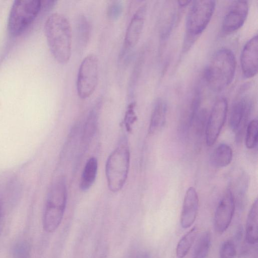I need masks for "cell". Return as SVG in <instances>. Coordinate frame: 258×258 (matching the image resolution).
I'll return each mask as SVG.
<instances>
[{"label": "cell", "instance_id": "cell-1", "mask_svg": "<svg viewBox=\"0 0 258 258\" xmlns=\"http://www.w3.org/2000/svg\"><path fill=\"white\" fill-rule=\"evenodd\" d=\"M44 33L49 50L61 64L67 63L72 53V32L70 23L63 15L54 13L47 18Z\"/></svg>", "mask_w": 258, "mask_h": 258}, {"label": "cell", "instance_id": "cell-2", "mask_svg": "<svg viewBox=\"0 0 258 258\" xmlns=\"http://www.w3.org/2000/svg\"><path fill=\"white\" fill-rule=\"evenodd\" d=\"M235 55L229 49L222 48L215 52L205 72L208 87L213 91L220 92L232 82L236 70Z\"/></svg>", "mask_w": 258, "mask_h": 258}, {"label": "cell", "instance_id": "cell-3", "mask_svg": "<svg viewBox=\"0 0 258 258\" xmlns=\"http://www.w3.org/2000/svg\"><path fill=\"white\" fill-rule=\"evenodd\" d=\"M130 152L127 140L122 137L107 158L105 172L109 189L113 192L123 186L128 173Z\"/></svg>", "mask_w": 258, "mask_h": 258}, {"label": "cell", "instance_id": "cell-4", "mask_svg": "<svg viewBox=\"0 0 258 258\" xmlns=\"http://www.w3.org/2000/svg\"><path fill=\"white\" fill-rule=\"evenodd\" d=\"M67 201V188L64 177H58L52 184L47 196L43 217V227L48 233L55 231L59 226Z\"/></svg>", "mask_w": 258, "mask_h": 258}, {"label": "cell", "instance_id": "cell-5", "mask_svg": "<svg viewBox=\"0 0 258 258\" xmlns=\"http://www.w3.org/2000/svg\"><path fill=\"white\" fill-rule=\"evenodd\" d=\"M41 11V1H15L8 18L9 34L13 37L21 35L33 23Z\"/></svg>", "mask_w": 258, "mask_h": 258}, {"label": "cell", "instance_id": "cell-6", "mask_svg": "<svg viewBox=\"0 0 258 258\" xmlns=\"http://www.w3.org/2000/svg\"><path fill=\"white\" fill-rule=\"evenodd\" d=\"M98 59L93 53L82 60L78 70L76 88L78 96L82 99L90 96L95 90L98 82Z\"/></svg>", "mask_w": 258, "mask_h": 258}, {"label": "cell", "instance_id": "cell-7", "mask_svg": "<svg viewBox=\"0 0 258 258\" xmlns=\"http://www.w3.org/2000/svg\"><path fill=\"white\" fill-rule=\"evenodd\" d=\"M214 1H196L193 2L186 21L188 36L200 35L209 24L215 9Z\"/></svg>", "mask_w": 258, "mask_h": 258}, {"label": "cell", "instance_id": "cell-8", "mask_svg": "<svg viewBox=\"0 0 258 258\" xmlns=\"http://www.w3.org/2000/svg\"><path fill=\"white\" fill-rule=\"evenodd\" d=\"M228 111V103L224 98L218 99L210 113L206 129V143L212 146L216 141L225 123Z\"/></svg>", "mask_w": 258, "mask_h": 258}, {"label": "cell", "instance_id": "cell-9", "mask_svg": "<svg viewBox=\"0 0 258 258\" xmlns=\"http://www.w3.org/2000/svg\"><path fill=\"white\" fill-rule=\"evenodd\" d=\"M235 210L234 197L231 190H226L220 199L214 216V227L218 233L224 232L229 226Z\"/></svg>", "mask_w": 258, "mask_h": 258}, {"label": "cell", "instance_id": "cell-10", "mask_svg": "<svg viewBox=\"0 0 258 258\" xmlns=\"http://www.w3.org/2000/svg\"><path fill=\"white\" fill-rule=\"evenodd\" d=\"M248 9L247 1H233L224 17L222 24L223 31L230 33L240 28L246 19Z\"/></svg>", "mask_w": 258, "mask_h": 258}, {"label": "cell", "instance_id": "cell-11", "mask_svg": "<svg viewBox=\"0 0 258 258\" xmlns=\"http://www.w3.org/2000/svg\"><path fill=\"white\" fill-rule=\"evenodd\" d=\"M258 39L255 35L243 46L240 55V64L244 76L250 78L256 75L258 69Z\"/></svg>", "mask_w": 258, "mask_h": 258}, {"label": "cell", "instance_id": "cell-12", "mask_svg": "<svg viewBox=\"0 0 258 258\" xmlns=\"http://www.w3.org/2000/svg\"><path fill=\"white\" fill-rule=\"evenodd\" d=\"M147 12V5H141L134 13L127 27L124 47L132 49L138 43L144 27Z\"/></svg>", "mask_w": 258, "mask_h": 258}, {"label": "cell", "instance_id": "cell-13", "mask_svg": "<svg viewBox=\"0 0 258 258\" xmlns=\"http://www.w3.org/2000/svg\"><path fill=\"white\" fill-rule=\"evenodd\" d=\"M199 198L193 187H189L185 194L180 214V225L184 229L190 227L197 218Z\"/></svg>", "mask_w": 258, "mask_h": 258}, {"label": "cell", "instance_id": "cell-14", "mask_svg": "<svg viewBox=\"0 0 258 258\" xmlns=\"http://www.w3.org/2000/svg\"><path fill=\"white\" fill-rule=\"evenodd\" d=\"M102 105V99L99 98L88 114L81 137V147L82 151L86 150L95 134Z\"/></svg>", "mask_w": 258, "mask_h": 258}, {"label": "cell", "instance_id": "cell-15", "mask_svg": "<svg viewBox=\"0 0 258 258\" xmlns=\"http://www.w3.org/2000/svg\"><path fill=\"white\" fill-rule=\"evenodd\" d=\"M250 110L249 101L244 97L236 100L232 105L229 119V125L233 131L241 129Z\"/></svg>", "mask_w": 258, "mask_h": 258}, {"label": "cell", "instance_id": "cell-16", "mask_svg": "<svg viewBox=\"0 0 258 258\" xmlns=\"http://www.w3.org/2000/svg\"><path fill=\"white\" fill-rule=\"evenodd\" d=\"M167 104L164 100L158 99L155 102L151 115L148 129L150 135L160 131L165 124L167 113Z\"/></svg>", "mask_w": 258, "mask_h": 258}, {"label": "cell", "instance_id": "cell-17", "mask_svg": "<svg viewBox=\"0 0 258 258\" xmlns=\"http://www.w3.org/2000/svg\"><path fill=\"white\" fill-rule=\"evenodd\" d=\"M258 202L256 199L248 212L245 226V239L250 244H254L258 239Z\"/></svg>", "mask_w": 258, "mask_h": 258}, {"label": "cell", "instance_id": "cell-18", "mask_svg": "<svg viewBox=\"0 0 258 258\" xmlns=\"http://www.w3.org/2000/svg\"><path fill=\"white\" fill-rule=\"evenodd\" d=\"M76 28L77 48L79 52H82L89 42L91 28L89 20L84 14L78 17Z\"/></svg>", "mask_w": 258, "mask_h": 258}, {"label": "cell", "instance_id": "cell-19", "mask_svg": "<svg viewBox=\"0 0 258 258\" xmlns=\"http://www.w3.org/2000/svg\"><path fill=\"white\" fill-rule=\"evenodd\" d=\"M232 157L231 148L225 143H221L213 150L210 160L213 166L222 168L228 166L231 163Z\"/></svg>", "mask_w": 258, "mask_h": 258}, {"label": "cell", "instance_id": "cell-20", "mask_svg": "<svg viewBox=\"0 0 258 258\" xmlns=\"http://www.w3.org/2000/svg\"><path fill=\"white\" fill-rule=\"evenodd\" d=\"M98 169V162L95 157L89 159L84 168L80 181V188L83 191L89 189L96 179Z\"/></svg>", "mask_w": 258, "mask_h": 258}, {"label": "cell", "instance_id": "cell-21", "mask_svg": "<svg viewBox=\"0 0 258 258\" xmlns=\"http://www.w3.org/2000/svg\"><path fill=\"white\" fill-rule=\"evenodd\" d=\"M198 234L196 227H193L179 240L176 247L177 258H184L188 253L195 241Z\"/></svg>", "mask_w": 258, "mask_h": 258}, {"label": "cell", "instance_id": "cell-22", "mask_svg": "<svg viewBox=\"0 0 258 258\" xmlns=\"http://www.w3.org/2000/svg\"><path fill=\"white\" fill-rule=\"evenodd\" d=\"M211 245V236L209 232H204L195 246L192 258H207Z\"/></svg>", "mask_w": 258, "mask_h": 258}, {"label": "cell", "instance_id": "cell-23", "mask_svg": "<svg viewBox=\"0 0 258 258\" xmlns=\"http://www.w3.org/2000/svg\"><path fill=\"white\" fill-rule=\"evenodd\" d=\"M257 120L254 119L251 120L246 127L245 143L248 149H251L256 147L257 144Z\"/></svg>", "mask_w": 258, "mask_h": 258}, {"label": "cell", "instance_id": "cell-24", "mask_svg": "<svg viewBox=\"0 0 258 258\" xmlns=\"http://www.w3.org/2000/svg\"><path fill=\"white\" fill-rule=\"evenodd\" d=\"M236 255V248L234 241L230 239L223 241L220 247V258H235Z\"/></svg>", "mask_w": 258, "mask_h": 258}, {"label": "cell", "instance_id": "cell-25", "mask_svg": "<svg viewBox=\"0 0 258 258\" xmlns=\"http://www.w3.org/2000/svg\"><path fill=\"white\" fill-rule=\"evenodd\" d=\"M123 9L122 3L119 1L110 2L107 8L106 15L110 20H117L121 15Z\"/></svg>", "mask_w": 258, "mask_h": 258}, {"label": "cell", "instance_id": "cell-26", "mask_svg": "<svg viewBox=\"0 0 258 258\" xmlns=\"http://www.w3.org/2000/svg\"><path fill=\"white\" fill-rule=\"evenodd\" d=\"M135 103L131 102L127 106L125 111L124 123L125 124L126 130L128 132L132 130L133 124L137 119V115L135 111Z\"/></svg>", "mask_w": 258, "mask_h": 258}, {"label": "cell", "instance_id": "cell-27", "mask_svg": "<svg viewBox=\"0 0 258 258\" xmlns=\"http://www.w3.org/2000/svg\"><path fill=\"white\" fill-rule=\"evenodd\" d=\"M178 3H179V6H185L190 3V1H179L178 2Z\"/></svg>", "mask_w": 258, "mask_h": 258}, {"label": "cell", "instance_id": "cell-28", "mask_svg": "<svg viewBox=\"0 0 258 258\" xmlns=\"http://www.w3.org/2000/svg\"><path fill=\"white\" fill-rule=\"evenodd\" d=\"M3 219H2V218H1L0 219V235H1V232L2 231V229H3Z\"/></svg>", "mask_w": 258, "mask_h": 258}]
</instances>
